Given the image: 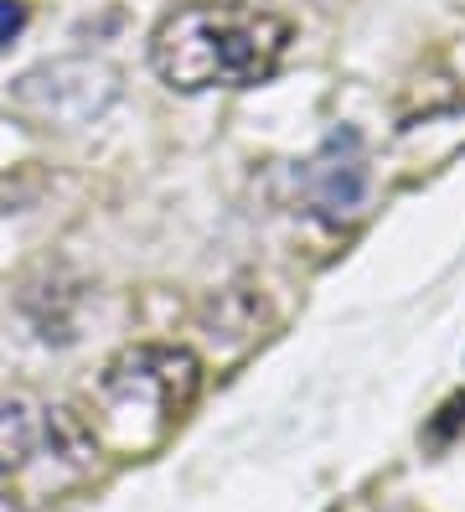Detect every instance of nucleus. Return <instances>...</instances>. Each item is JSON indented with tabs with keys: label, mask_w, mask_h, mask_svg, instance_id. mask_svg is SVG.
I'll return each instance as SVG.
<instances>
[{
	"label": "nucleus",
	"mask_w": 465,
	"mask_h": 512,
	"mask_svg": "<svg viewBox=\"0 0 465 512\" xmlns=\"http://www.w3.org/2000/svg\"><path fill=\"white\" fill-rule=\"evenodd\" d=\"M21 26H26V6L21 0H0V52L21 37Z\"/></svg>",
	"instance_id": "obj_6"
},
{
	"label": "nucleus",
	"mask_w": 465,
	"mask_h": 512,
	"mask_svg": "<svg viewBox=\"0 0 465 512\" xmlns=\"http://www.w3.org/2000/svg\"><path fill=\"white\" fill-rule=\"evenodd\" d=\"M99 435L73 409L0 394V502H52L93 476Z\"/></svg>",
	"instance_id": "obj_3"
},
{
	"label": "nucleus",
	"mask_w": 465,
	"mask_h": 512,
	"mask_svg": "<svg viewBox=\"0 0 465 512\" xmlns=\"http://www.w3.org/2000/svg\"><path fill=\"white\" fill-rule=\"evenodd\" d=\"M6 99L31 125L78 130L109 114V104L119 99V73L99 57H52V63L26 68L6 88Z\"/></svg>",
	"instance_id": "obj_4"
},
{
	"label": "nucleus",
	"mask_w": 465,
	"mask_h": 512,
	"mask_svg": "<svg viewBox=\"0 0 465 512\" xmlns=\"http://www.w3.org/2000/svg\"><path fill=\"white\" fill-rule=\"evenodd\" d=\"M295 26L243 0H192L171 11L150 37V68L176 94L207 88H254L279 73Z\"/></svg>",
	"instance_id": "obj_1"
},
{
	"label": "nucleus",
	"mask_w": 465,
	"mask_h": 512,
	"mask_svg": "<svg viewBox=\"0 0 465 512\" xmlns=\"http://www.w3.org/2000/svg\"><path fill=\"white\" fill-rule=\"evenodd\" d=\"M310 197H316L321 218H331V223L357 218V207L367 197V156L352 130L331 135L326 150L310 161Z\"/></svg>",
	"instance_id": "obj_5"
},
{
	"label": "nucleus",
	"mask_w": 465,
	"mask_h": 512,
	"mask_svg": "<svg viewBox=\"0 0 465 512\" xmlns=\"http://www.w3.org/2000/svg\"><path fill=\"white\" fill-rule=\"evenodd\" d=\"M202 394V363L186 347L171 342H140L109 357V368L99 373V440L114 450H155L176 425L181 414L197 404Z\"/></svg>",
	"instance_id": "obj_2"
}]
</instances>
